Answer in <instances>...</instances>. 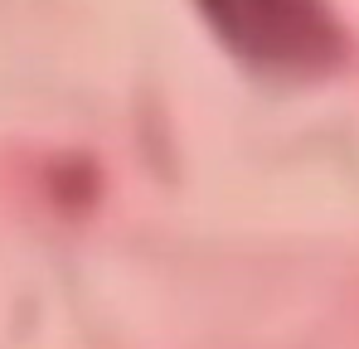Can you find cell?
Here are the masks:
<instances>
[{
	"label": "cell",
	"mask_w": 359,
	"mask_h": 349,
	"mask_svg": "<svg viewBox=\"0 0 359 349\" xmlns=\"http://www.w3.org/2000/svg\"><path fill=\"white\" fill-rule=\"evenodd\" d=\"M238 58L277 73H316L340 58V29L320 0H199Z\"/></svg>",
	"instance_id": "obj_1"
}]
</instances>
